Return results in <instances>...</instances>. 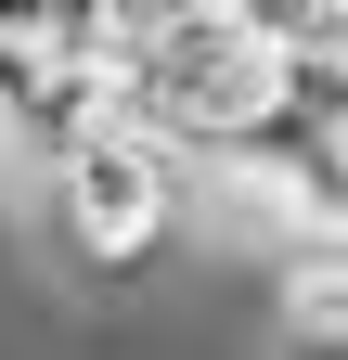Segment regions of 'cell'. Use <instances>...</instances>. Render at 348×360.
<instances>
[{"label": "cell", "instance_id": "obj_1", "mask_svg": "<svg viewBox=\"0 0 348 360\" xmlns=\"http://www.w3.org/2000/svg\"><path fill=\"white\" fill-rule=\"evenodd\" d=\"M284 116L258 13H116V129H142L168 167L232 155Z\"/></svg>", "mask_w": 348, "mask_h": 360}, {"label": "cell", "instance_id": "obj_2", "mask_svg": "<svg viewBox=\"0 0 348 360\" xmlns=\"http://www.w3.org/2000/svg\"><path fill=\"white\" fill-rule=\"evenodd\" d=\"M65 167V232H77V257H142L155 232H168V193H181V167H168L142 129H91L77 155H52Z\"/></svg>", "mask_w": 348, "mask_h": 360}, {"label": "cell", "instance_id": "obj_3", "mask_svg": "<svg viewBox=\"0 0 348 360\" xmlns=\"http://www.w3.org/2000/svg\"><path fill=\"white\" fill-rule=\"evenodd\" d=\"M284 335L310 347V360H348V257H335V245L284 270Z\"/></svg>", "mask_w": 348, "mask_h": 360}, {"label": "cell", "instance_id": "obj_4", "mask_svg": "<svg viewBox=\"0 0 348 360\" xmlns=\"http://www.w3.org/2000/svg\"><path fill=\"white\" fill-rule=\"evenodd\" d=\"M26 77H39V52H26V13H0V116L26 103Z\"/></svg>", "mask_w": 348, "mask_h": 360}]
</instances>
